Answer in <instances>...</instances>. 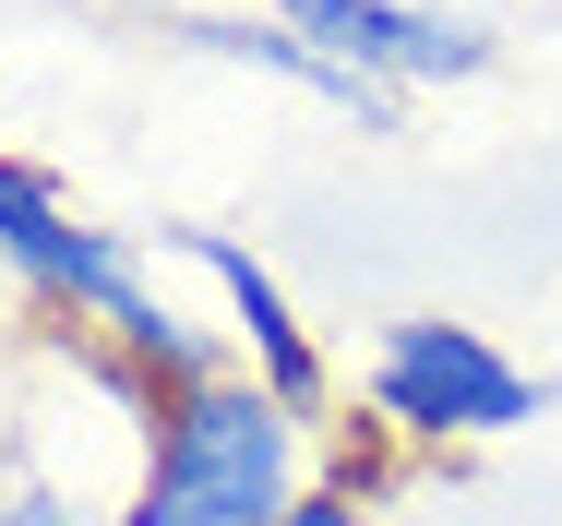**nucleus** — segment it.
Masks as SVG:
<instances>
[{
  "label": "nucleus",
  "instance_id": "nucleus-1",
  "mask_svg": "<svg viewBox=\"0 0 562 526\" xmlns=\"http://www.w3.org/2000/svg\"><path fill=\"white\" fill-rule=\"evenodd\" d=\"M288 503H300V419L251 371H216L156 407V455L120 526H276Z\"/></svg>",
  "mask_w": 562,
  "mask_h": 526
},
{
  "label": "nucleus",
  "instance_id": "nucleus-2",
  "mask_svg": "<svg viewBox=\"0 0 562 526\" xmlns=\"http://www.w3.org/2000/svg\"><path fill=\"white\" fill-rule=\"evenodd\" d=\"M0 251H12V264H24V276L60 300V323H97V335H120V359L156 383V407L227 371L204 335H180V323L144 300V276L120 264V239H109V227H85V215L60 204L36 168H12V156H0Z\"/></svg>",
  "mask_w": 562,
  "mask_h": 526
},
{
  "label": "nucleus",
  "instance_id": "nucleus-3",
  "mask_svg": "<svg viewBox=\"0 0 562 526\" xmlns=\"http://www.w3.org/2000/svg\"><path fill=\"white\" fill-rule=\"evenodd\" d=\"M371 419L419 430V443H491V430L539 419V383L479 323L407 312V323H383V347H371Z\"/></svg>",
  "mask_w": 562,
  "mask_h": 526
},
{
  "label": "nucleus",
  "instance_id": "nucleus-4",
  "mask_svg": "<svg viewBox=\"0 0 562 526\" xmlns=\"http://www.w3.org/2000/svg\"><path fill=\"white\" fill-rule=\"evenodd\" d=\"M276 24L300 48L347 60V72H371L383 97H407V85H479L503 60V36L479 12H431V0H276Z\"/></svg>",
  "mask_w": 562,
  "mask_h": 526
},
{
  "label": "nucleus",
  "instance_id": "nucleus-5",
  "mask_svg": "<svg viewBox=\"0 0 562 526\" xmlns=\"http://www.w3.org/2000/svg\"><path fill=\"white\" fill-rule=\"evenodd\" d=\"M180 251H192V264L216 276L227 300H239V323H251V383H263V395L288 407V419H312V407H324V347H312V335L288 323L276 276H263V264H251V251H239L227 227H180Z\"/></svg>",
  "mask_w": 562,
  "mask_h": 526
},
{
  "label": "nucleus",
  "instance_id": "nucleus-6",
  "mask_svg": "<svg viewBox=\"0 0 562 526\" xmlns=\"http://www.w3.org/2000/svg\"><path fill=\"white\" fill-rule=\"evenodd\" d=\"M276 526H359V491H300Z\"/></svg>",
  "mask_w": 562,
  "mask_h": 526
},
{
  "label": "nucleus",
  "instance_id": "nucleus-7",
  "mask_svg": "<svg viewBox=\"0 0 562 526\" xmlns=\"http://www.w3.org/2000/svg\"><path fill=\"white\" fill-rule=\"evenodd\" d=\"M0 526H72V503H48V491H24V503H12Z\"/></svg>",
  "mask_w": 562,
  "mask_h": 526
},
{
  "label": "nucleus",
  "instance_id": "nucleus-8",
  "mask_svg": "<svg viewBox=\"0 0 562 526\" xmlns=\"http://www.w3.org/2000/svg\"><path fill=\"white\" fill-rule=\"evenodd\" d=\"M144 12H180V0H144Z\"/></svg>",
  "mask_w": 562,
  "mask_h": 526
}]
</instances>
